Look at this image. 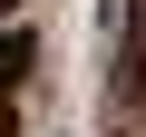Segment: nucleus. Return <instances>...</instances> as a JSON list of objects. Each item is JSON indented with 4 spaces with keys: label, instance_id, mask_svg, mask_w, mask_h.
Masks as SVG:
<instances>
[{
    "label": "nucleus",
    "instance_id": "1",
    "mask_svg": "<svg viewBox=\"0 0 146 137\" xmlns=\"http://www.w3.org/2000/svg\"><path fill=\"white\" fill-rule=\"evenodd\" d=\"M29 59H39V39H29V30H0V98L29 79Z\"/></svg>",
    "mask_w": 146,
    "mask_h": 137
},
{
    "label": "nucleus",
    "instance_id": "2",
    "mask_svg": "<svg viewBox=\"0 0 146 137\" xmlns=\"http://www.w3.org/2000/svg\"><path fill=\"white\" fill-rule=\"evenodd\" d=\"M127 49H146V0H136V20H127Z\"/></svg>",
    "mask_w": 146,
    "mask_h": 137
},
{
    "label": "nucleus",
    "instance_id": "3",
    "mask_svg": "<svg viewBox=\"0 0 146 137\" xmlns=\"http://www.w3.org/2000/svg\"><path fill=\"white\" fill-rule=\"evenodd\" d=\"M0 10H10V0H0Z\"/></svg>",
    "mask_w": 146,
    "mask_h": 137
}]
</instances>
